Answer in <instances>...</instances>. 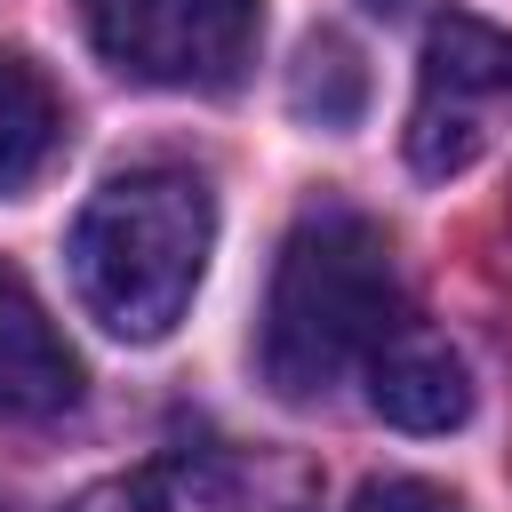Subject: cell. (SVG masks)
Masks as SVG:
<instances>
[{
    "instance_id": "6da1fadb",
    "label": "cell",
    "mask_w": 512,
    "mask_h": 512,
    "mask_svg": "<svg viewBox=\"0 0 512 512\" xmlns=\"http://www.w3.org/2000/svg\"><path fill=\"white\" fill-rule=\"evenodd\" d=\"M392 328H400L392 240L344 200L304 208L280 240L272 296H264V336H256L264 384L280 400H320L328 384L368 368V352Z\"/></svg>"
},
{
    "instance_id": "7a4b0ae2",
    "label": "cell",
    "mask_w": 512,
    "mask_h": 512,
    "mask_svg": "<svg viewBox=\"0 0 512 512\" xmlns=\"http://www.w3.org/2000/svg\"><path fill=\"white\" fill-rule=\"evenodd\" d=\"M216 248V192L184 160H136L104 176L72 224V288L120 344H160Z\"/></svg>"
},
{
    "instance_id": "3957f363",
    "label": "cell",
    "mask_w": 512,
    "mask_h": 512,
    "mask_svg": "<svg viewBox=\"0 0 512 512\" xmlns=\"http://www.w3.org/2000/svg\"><path fill=\"white\" fill-rule=\"evenodd\" d=\"M504 120H512V32L488 16H440L416 64L408 168L448 184L504 136Z\"/></svg>"
},
{
    "instance_id": "277c9868",
    "label": "cell",
    "mask_w": 512,
    "mask_h": 512,
    "mask_svg": "<svg viewBox=\"0 0 512 512\" xmlns=\"http://www.w3.org/2000/svg\"><path fill=\"white\" fill-rule=\"evenodd\" d=\"M112 72L152 88H232L256 56L264 0H80Z\"/></svg>"
},
{
    "instance_id": "5b68a950",
    "label": "cell",
    "mask_w": 512,
    "mask_h": 512,
    "mask_svg": "<svg viewBox=\"0 0 512 512\" xmlns=\"http://www.w3.org/2000/svg\"><path fill=\"white\" fill-rule=\"evenodd\" d=\"M72 512H312V472L296 456L200 448V456H160L128 480H104Z\"/></svg>"
},
{
    "instance_id": "8992f818",
    "label": "cell",
    "mask_w": 512,
    "mask_h": 512,
    "mask_svg": "<svg viewBox=\"0 0 512 512\" xmlns=\"http://www.w3.org/2000/svg\"><path fill=\"white\" fill-rule=\"evenodd\" d=\"M80 400V360L56 336L48 304L32 296V280L16 264H0V424H32V416H64Z\"/></svg>"
},
{
    "instance_id": "52a82bcc",
    "label": "cell",
    "mask_w": 512,
    "mask_h": 512,
    "mask_svg": "<svg viewBox=\"0 0 512 512\" xmlns=\"http://www.w3.org/2000/svg\"><path fill=\"white\" fill-rule=\"evenodd\" d=\"M368 408L400 432H456L472 416V376L456 360L448 336L432 328H392L376 352H368Z\"/></svg>"
},
{
    "instance_id": "ba28073f",
    "label": "cell",
    "mask_w": 512,
    "mask_h": 512,
    "mask_svg": "<svg viewBox=\"0 0 512 512\" xmlns=\"http://www.w3.org/2000/svg\"><path fill=\"white\" fill-rule=\"evenodd\" d=\"M64 96H56V80L32 64V56H16V48H0V200H16V192H32L48 168H56V152H64Z\"/></svg>"
},
{
    "instance_id": "9c48e42d",
    "label": "cell",
    "mask_w": 512,
    "mask_h": 512,
    "mask_svg": "<svg viewBox=\"0 0 512 512\" xmlns=\"http://www.w3.org/2000/svg\"><path fill=\"white\" fill-rule=\"evenodd\" d=\"M288 112L312 128H352L368 112V64L344 32H312L288 64Z\"/></svg>"
},
{
    "instance_id": "30bf717a",
    "label": "cell",
    "mask_w": 512,
    "mask_h": 512,
    "mask_svg": "<svg viewBox=\"0 0 512 512\" xmlns=\"http://www.w3.org/2000/svg\"><path fill=\"white\" fill-rule=\"evenodd\" d=\"M344 512H472L456 488L440 480H416V472H384V480H360V496Z\"/></svg>"
},
{
    "instance_id": "8fae6325",
    "label": "cell",
    "mask_w": 512,
    "mask_h": 512,
    "mask_svg": "<svg viewBox=\"0 0 512 512\" xmlns=\"http://www.w3.org/2000/svg\"><path fill=\"white\" fill-rule=\"evenodd\" d=\"M368 8H376V16H400V8H408V0H368Z\"/></svg>"
}]
</instances>
